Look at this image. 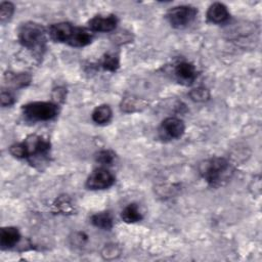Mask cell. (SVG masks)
Masks as SVG:
<instances>
[{
	"label": "cell",
	"mask_w": 262,
	"mask_h": 262,
	"mask_svg": "<svg viewBox=\"0 0 262 262\" xmlns=\"http://www.w3.org/2000/svg\"><path fill=\"white\" fill-rule=\"evenodd\" d=\"M204 179L213 187L226 184L233 174V168L224 158H212L205 161L200 168Z\"/></svg>",
	"instance_id": "cell-1"
},
{
	"label": "cell",
	"mask_w": 262,
	"mask_h": 262,
	"mask_svg": "<svg viewBox=\"0 0 262 262\" xmlns=\"http://www.w3.org/2000/svg\"><path fill=\"white\" fill-rule=\"evenodd\" d=\"M19 42L34 52H41L46 44V31L36 23L24 24L18 32Z\"/></svg>",
	"instance_id": "cell-2"
},
{
	"label": "cell",
	"mask_w": 262,
	"mask_h": 262,
	"mask_svg": "<svg viewBox=\"0 0 262 262\" xmlns=\"http://www.w3.org/2000/svg\"><path fill=\"white\" fill-rule=\"evenodd\" d=\"M24 116L31 121H49L58 114V106L49 101H34L23 106Z\"/></svg>",
	"instance_id": "cell-3"
},
{
	"label": "cell",
	"mask_w": 262,
	"mask_h": 262,
	"mask_svg": "<svg viewBox=\"0 0 262 262\" xmlns=\"http://www.w3.org/2000/svg\"><path fill=\"white\" fill-rule=\"evenodd\" d=\"M198 14V10L190 5H180L170 9L167 18L172 27L181 29L190 25Z\"/></svg>",
	"instance_id": "cell-4"
},
{
	"label": "cell",
	"mask_w": 262,
	"mask_h": 262,
	"mask_svg": "<svg viewBox=\"0 0 262 262\" xmlns=\"http://www.w3.org/2000/svg\"><path fill=\"white\" fill-rule=\"evenodd\" d=\"M115 182L114 174L105 167L95 169L87 178L86 186L89 189H105Z\"/></svg>",
	"instance_id": "cell-5"
},
{
	"label": "cell",
	"mask_w": 262,
	"mask_h": 262,
	"mask_svg": "<svg viewBox=\"0 0 262 262\" xmlns=\"http://www.w3.org/2000/svg\"><path fill=\"white\" fill-rule=\"evenodd\" d=\"M184 129L185 126L182 120L175 117H170L162 122L159 128V134L163 139H177L182 136Z\"/></svg>",
	"instance_id": "cell-6"
},
{
	"label": "cell",
	"mask_w": 262,
	"mask_h": 262,
	"mask_svg": "<svg viewBox=\"0 0 262 262\" xmlns=\"http://www.w3.org/2000/svg\"><path fill=\"white\" fill-rule=\"evenodd\" d=\"M175 76L179 83L190 85L196 79V70L194 66L187 61H181L175 67Z\"/></svg>",
	"instance_id": "cell-7"
},
{
	"label": "cell",
	"mask_w": 262,
	"mask_h": 262,
	"mask_svg": "<svg viewBox=\"0 0 262 262\" xmlns=\"http://www.w3.org/2000/svg\"><path fill=\"white\" fill-rule=\"evenodd\" d=\"M118 19L115 15H96L89 20V27L95 32H111L116 29Z\"/></svg>",
	"instance_id": "cell-8"
},
{
	"label": "cell",
	"mask_w": 262,
	"mask_h": 262,
	"mask_svg": "<svg viewBox=\"0 0 262 262\" xmlns=\"http://www.w3.org/2000/svg\"><path fill=\"white\" fill-rule=\"evenodd\" d=\"M74 28L75 26L70 23L54 24L49 28L50 38L55 42L68 43L73 34Z\"/></svg>",
	"instance_id": "cell-9"
},
{
	"label": "cell",
	"mask_w": 262,
	"mask_h": 262,
	"mask_svg": "<svg viewBox=\"0 0 262 262\" xmlns=\"http://www.w3.org/2000/svg\"><path fill=\"white\" fill-rule=\"evenodd\" d=\"M207 17L211 23L222 24L229 18V12L224 4L215 2L209 7L207 11Z\"/></svg>",
	"instance_id": "cell-10"
},
{
	"label": "cell",
	"mask_w": 262,
	"mask_h": 262,
	"mask_svg": "<svg viewBox=\"0 0 262 262\" xmlns=\"http://www.w3.org/2000/svg\"><path fill=\"white\" fill-rule=\"evenodd\" d=\"M91 41L92 34L90 31L81 27H75L68 44L73 47H84L90 44Z\"/></svg>",
	"instance_id": "cell-11"
},
{
	"label": "cell",
	"mask_w": 262,
	"mask_h": 262,
	"mask_svg": "<svg viewBox=\"0 0 262 262\" xmlns=\"http://www.w3.org/2000/svg\"><path fill=\"white\" fill-rule=\"evenodd\" d=\"M20 239V234L15 227H3L0 232V245L1 248L9 249L15 246Z\"/></svg>",
	"instance_id": "cell-12"
},
{
	"label": "cell",
	"mask_w": 262,
	"mask_h": 262,
	"mask_svg": "<svg viewBox=\"0 0 262 262\" xmlns=\"http://www.w3.org/2000/svg\"><path fill=\"white\" fill-rule=\"evenodd\" d=\"M121 217L126 223H135L142 219L141 212L136 204H129L126 206L121 213Z\"/></svg>",
	"instance_id": "cell-13"
},
{
	"label": "cell",
	"mask_w": 262,
	"mask_h": 262,
	"mask_svg": "<svg viewBox=\"0 0 262 262\" xmlns=\"http://www.w3.org/2000/svg\"><path fill=\"white\" fill-rule=\"evenodd\" d=\"M91 223L101 229H111L114 225L113 217L108 212H99L91 217Z\"/></svg>",
	"instance_id": "cell-14"
},
{
	"label": "cell",
	"mask_w": 262,
	"mask_h": 262,
	"mask_svg": "<svg viewBox=\"0 0 262 262\" xmlns=\"http://www.w3.org/2000/svg\"><path fill=\"white\" fill-rule=\"evenodd\" d=\"M112 119V110L107 104H101L92 113V120L96 124H106Z\"/></svg>",
	"instance_id": "cell-15"
},
{
	"label": "cell",
	"mask_w": 262,
	"mask_h": 262,
	"mask_svg": "<svg viewBox=\"0 0 262 262\" xmlns=\"http://www.w3.org/2000/svg\"><path fill=\"white\" fill-rule=\"evenodd\" d=\"M100 66L102 67L103 70L108 71V72H115L118 70L119 66H120V60H119V56L117 54L114 53H106L102 60Z\"/></svg>",
	"instance_id": "cell-16"
},
{
	"label": "cell",
	"mask_w": 262,
	"mask_h": 262,
	"mask_svg": "<svg viewBox=\"0 0 262 262\" xmlns=\"http://www.w3.org/2000/svg\"><path fill=\"white\" fill-rule=\"evenodd\" d=\"M9 151L13 157L17 159H28L29 156V150L26 142L12 144L9 148Z\"/></svg>",
	"instance_id": "cell-17"
},
{
	"label": "cell",
	"mask_w": 262,
	"mask_h": 262,
	"mask_svg": "<svg viewBox=\"0 0 262 262\" xmlns=\"http://www.w3.org/2000/svg\"><path fill=\"white\" fill-rule=\"evenodd\" d=\"M114 160H115V154H114L113 151L106 150V149L99 151V152L97 154V156H96V161H97L102 167L112 165L113 162H114Z\"/></svg>",
	"instance_id": "cell-18"
},
{
	"label": "cell",
	"mask_w": 262,
	"mask_h": 262,
	"mask_svg": "<svg viewBox=\"0 0 262 262\" xmlns=\"http://www.w3.org/2000/svg\"><path fill=\"white\" fill-rule=\"evenodd\" d=\"M14 11V6L10 2H2L0 4V18L1 21L8 20Z\"/></svg>",
	"instance_id": "cell-19"
},
{
	"label": "cell",
	"mask_w": 262,
	"mask_h": 262,
	"mask_svg": "<svg viewBox=\"0 0 262 262\" xmlns=\"http://www.w3.org/2000/svg\"><path fill=\"white\" fill-rule=\"evenodd\" d=\"M31 78L27 75V74H17V75H12L9 79V81L14 85V86H18V87H23L26 86L27 84L30 83Z\"/></svg>",
	"instance_id": "cell-20"
},
{
	"label": "cell",
	"mask_w": 262,
	"mask_h": 262,
	"mask_svg": "<svg viewBox=\"0 0 262 262\" xmlns=\"http://www.w3.org/2000/svg\"><path fill=\"white\" fill-rule=\"evenodd\" d=\"M190 96L192 99L194 100H205L209 97V93H208V90L207 89H204V88H196V89H193L190 93Z\"/></svg>",
	"instance_id": "cell-21"
},
{
	"label": "cell",
	"mask_w": 262,
	"mask_h": 262,
	"mask_svg": "<svg viewBox=\"0 0 262 262\" xmlns=\"http://www.w3.org/2000/svg\"><path fill=\"white\" fill-rule=\"evenodd\" d=\"M122 108L126 112H134L138 110L137 106H139V100L135 98H127L124 103L122 104Z\"/></svg>",
	"instance_id": "cell-22"
},
{
	"label": "cell",
	"mask_w": 262,
	"mask_h": 262,
	"mask_svg": "<svg viewBox=\"0 0 262 262\" xmlns=\"http://www.w3.org/2000/svg\"><path fill=\"white\" fill-rule=\"evenodd\" d=\"M1 104L3 106H6V105H11L13 102H14V97L13 95L8 92V91H2L1 92Z\"/></svg>",
	"instance_id": "cell-23"
}]
</instances>
